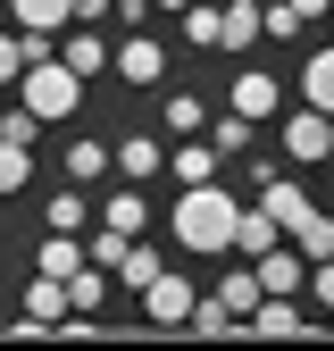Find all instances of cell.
Wrapping results in <instances>:
<instances>
[{"label":"cell","instance_id":"ba28073f","mask_svg":"<svg viewBox=\"0 0 334 351\" xmlns=\"http://www.w3.org/2000/svg\"><path fill=\"white\" fill-rule=\"evenodd\" d=\"M226 101H234V109H242L250 125H268V117L284 109V84H276V75H259V67H242V75H234V93H226Z\"/></svg>","mask_w":334,"mask_h":351},{"label":"cell","instance_id":"d4e9b609","mask_svg":"<svg viewBox=\"0 0 334 351\" xmlns=\"http://www.w3.org/2000/svg\"><path fill=\"white\" fill-rule=\"evenodd\" d=\"M209 125V101L201 93H167V134H201Z\"/></svg>","mask_w":334,"mask_h":351},{"label":"cell","instance_id":"277c9868","mask_svg":"<svg viewBox=\"0 0 334 351\" xmlns=\"http://www.w3.org/2000/svg\"><path fill=\"white\" fill-rule=\"evenodd\" d=\"M59 318H67V285L34 268V285H25V310H17L9 326H17V335H59Z\"/></svg>","mask_w":334,"mask_h":351},{"label":"cell","instance_id":"4dcf8cb0","mask_svg":"<svg viewBox=\"0 0 334 351\" xmlns=\"http://www.w3.org/2000/svg\"><path fill=\"white\" fill-rule=\"evenodd\" d=\"M151 9H159V17H176V9H184V0H151Z\"/></svg>","mask_w":334,"mask_h":351},{"label":"cell","instance_id":"1f68e13d","mask_svg":"<svg viewBox=\"0 0 334 351\" xmlns=\"http://www.w3.org/2000/svg\"><path fill=\"white\" fill-rule=\"evenodd\" d=\"M0 335H9V310H0Z\"/></svg>","mask_w":334,"mask_h":351},{"label":"cell","instance_id":"6da1fadb","mask_svg":"<svg viewBox=\"0 0 334 351\" xmlns=\"http://www.w3.org/2000/svg\"><path fill=\"white\" fill-rule=\"evenodd\" d=\"M167 234H176L184 251H226V234H234V193L209 176V184H184V201H176V217H167Z\"/></svg>","mask_w":334,"mask_h":351},{"label":"cell","instance_id":"9c48e42d","mask_svg":"<svg viewBox=\"0 0 334 351\" xmlns=\"http://www.w3.org/2000/svg\"><path fill=\"white\" fill-rule=\"evenodd\" d=\"M109 167L125 176V184H151V176L167 167V143H159V134H125V143L109 151Z\"/></svg>","mask_w":334,"mask_h":351},{"label":"cell","instance_id":"5b68a950","mask_svg":"<svg viewBox=\"0 0 334 351\" xmlns=\"http://www.w3.org/2000/svg\"><path fill=\"white\" fill-rule=\"evenodd\" d=\"M134 301H142V318H151V326H184V318H192V285H184L176 268H159Z\"/></svg>","mask_w":334,"mask_h":351},{"label":"cell","instance_id":"7402d4cb","mask_svg":"<svg viewBox=\"0 0 334 351\" xmlns=\"http://www.w3.org/2000/svg\"><path fill=\"white\" fill-rule=\"evenodd\" d=\"M34 268H42V276H75V268H84V243H75V234H51V243L34 251Z\"/></svg>","mask_w":334,"mask_h":351},{"label":"cell","instance_id":"7a4b0ae2","mask_svg":"<svg viewBox=\"0 0 334 351\" xmlns=\"http://www.w3.org/2000/svg\"><path fill=\"white\" fill-rule=\"evenodd\" d=\"M25 109H34L42 125L75 117V109H84V75H75V67H59V59H25Z\"/></svg>","mask_w":334,"mask_h":351},{"label":"cell","instance_id":"3957f363","mask_svg":"<svg viewBox=\"0 0 334 351\" xmlns=\"http://www.w3.org/2000/svg\"><path fill=\"white\" fill-rule=\"evenodd\" d=\"M284 159H301V167H326V159H334V117L301 101V109L284 117Z\"/></svg>","mask_w":334,"mask_h":351},{"label":"cell","instance_id":"e0dca14e","mask_svg":"<svg viewBox=\"0 0 334 351\" xmlns=\"http://www.w3.org/2000/svg\"><path fill=\"white\" fill-rule=\"evenodd\" d=\"M159 268H167V259H159V251H151L142 234H134V243H125V251H117V285H125V293H142V285H151Z\"/></svg>","mask_w":334,"mask_h":351},{"label":"cell","instance_id":"44dd1931","mask_svg":"<svg viewBox=\"0 0 334 351\" xmlns=\"http://www.w3.org/2000/svg\"><path fill=\"white\" fill-rule=\"evenodd\" d=\"M101 176H109V143H67V184H84V193H92Z\"/></svg>","mask_w":334,"mask_h":351},{"label":"cell","instance_id":"f546056e","mask_svg":"<svg viewBox=\"0 0 334 351\" xmlns=\"http://www.w3.org/2000/svg\"><path fill=\"white\" fill-rule=\"evenodd\" d=\"M326 9H334V0H292V17H301V25H309V17H326Z\"/></svg>","mask_w":334,"mask_h":351},{"label":"cell","instance_id":"ac0fdd59","mask_svg":"<svg viewBox=\"0 0 334 351\" xmlns=\"http://www.w3.org/2000/svg\"><path fill=\"white\" fill-rule=\"evenodd\" d=\"M201 134H209V143H218V159H242V151H250V134H259V125H250L242 109H226V117H209V125H201Z\"/></svg>","mask_w":334,"mask_h":351},{"label":"cell","instance_id":"d6a6232c","mask_svg":"<svg viewBox=\"0 0 334 351\" xmlns=\"http://www.w3.org/2000/svg\"><path fill=\"white\" fill-rule=\"evenodd\" d=\"M326 17H334V9H326Z\"/></svg>","mask_w":334,"mask_h":351},{"label":"cell","instance_id":"9a60e30c","mask_svg":"<svg viewBox=\"0 0 334 351\" xmlns=\"http://www.w3.org/2000/svg\"><path fill=\"white\" fill-rule=\"evenodd\" d=\"M9 17H17V34H51V42H59V25H75L67 0H9Z\"/></svg>","mask_w":334,"mask_h":351},{"label":"cell","instance_id":"d6986e66","mask_svg":"<svg viewBox=\"0 0 334 351\" xmlns=\"http://www.w3.org/2000/svg\"><path fill=\"white\" fill-rule=\"evenodd\" d=\"M101 226H109V234H142V226H151V201H142V193H109V201H101Z\"/></svg>","mask_w":334,"mask_h":351},{"label":"cell","instance_id":"ffe728a7","mask_svg":"<svg viewBox=\"0 0 334 351\" xmlns=\"http://www.w3.org/2000/svg\"><path fill=\"white\" fill-rule=\"evenodd\" d=\"M42 217H51V234H84V226H92V201H84V184H67V193H51Z\"/></svg>","mask_w":334,"mask_h":351},{"label":"cell","instance_id":"4316f807","mask_svg":"<svg viewBox=\"0 0 334 351\" xmlns=\"http://www.w3.org/2000/svg\"><path fill=\"white\" fill-rule=\"evenodd\" d=\"M25 75V34H0V84Z\"/></svg>","mask_w":334,"mask_h":351},{"label":"cell","instance_id":"83f0119b","mask_svg":"<svg viewBox=\"0 0 334 351\" xmlns=\"http://www.w3.org/2000/svg\"><path fill=\"white\" fill-rule=\"evenodd\" d=\"M34 134H42L34 109H9V117H0V143H34Z\"/></svg>","mask_w":334,"mask_h":351},{"label":"cell","instance_id":"8992f818","mask_svg":"<svg viewBox=\"0 0 334 351\" xmlns=\"http://www.w3.org/2000/svg\"><path fill=\"white\" fill-rule=\"evenodd\" d=\"M109 67H117L125 84H159V75H167V42H159V34H125L117 51H109Z\"/></svg>","mask_w":334,"mask_h":351},{"label":"cell","instance_id":"603a6c76","mask_svg":"<svg viewBox=\"0 0 334 351\" xmlns=\"http://www.w3.org/2000/svg\"><path fill=\"white\" fill-rule=\"evenodd\" d=\"M218 17H226V51H250V42H259V0H234Z\"/></svg>","mask_w":334,"mask_h":351},{"label":"cell","instance_id":"cb8c5ba5","mask_svg":"<svg viewBox=\"0 0 334 351\" xmlns=\"http://www.w3.org/2000/svg\"><path fill=\"white\" fill-rule=\"evenodd\" d=\"M34 184V143H0V193H25Z\"/></svg>","mask_w":334,"mask_h":351},{"label":"cell","instance_id":"5bb4252c","mask_svg":"<svg viewBox=\"0 0 334 351\" xmlns=\"http://www.w3.org/2000/svg\"><path fill=\"white\" fill-rule=\"evenodd\" d=\"M268 243H284V226L268 209H234V234H226V251H242V259H259Z\"/></svg>","mask_w":334,"mask_h":351},{"label":"cell","instance_id":"8fae6325","mask_svg":"<svg viewBox=\"0 0 334 351\" xmlns=\"http://www.w3.org/2000/svg\"><path fill=\"white\" fill-rule=\"evenodd\" d=\"M226 159H218V143H201V134H176V151H167V176L176 184H209Z\"/></svg>","mask_w":334,"mask_h":351},{"label":"cell","instance_id":"2e32d148","mask_svg":"<svg viewBox=\"0 0 334 351\" xmlns=\"http://www.w3.org/2000/svg\"><path fill=\"white\" fill-rule=\"evenodd\" d=\"M301 101L334 117V42H326V51H309V59H301Z\"/></svg>","mask_w":334,"mask_h":351},{"label":"cell","instance_id":"484cf974","mask_svg":"<svg viewBox=\"0 0 334 351\" xmlns=\"http://www.w3.org/2000/svg\"><path fill=\"white\" fill-rule=\"evenodd\" d=\"M218 301H226L234 318H250V301H259V276H250V259H242V268H234V276L218 285Z\"/></svg>","mask_w":334,"mask_h":351},{"label":"cell","instance_id":"30bf717a","mask_svg":"<svg viewBox=\"0 0 334 351\" xmlns=\"http://www.w3.org/2000/svg\"><path fill=\"white\" fill-rule=\"evenodd\" d=\"M51 59H59V67H75L84 84H92V75L109 67V42H101V34H75V25H59V42H51Z\"/></svg>","mask_w":334,"mask_h":351},{"label":"cell","instance_id":"f1b7e54d","mask_svg":"<svg viewBox=\"0 0 334 351\" xmlns=\"http://www.w3.org/2000/svg\"><path fill=\"white\" fill-rule=\"evenodd\" d=\"M125 243H134V234H109V226H101V234H92V259H101V268H117V251H125Z\"/></svg>","mask_w":334,"mask_h":351},{"label":"cell","instance_id":"7c38bea8","mask_svg":"<svg viewBox=\"0 0 334 351\" xmlns=\"http://www.w3.org/2000/svg\"><path fill=\"white\" fill-rule=\"evenodd\" d=\"M284 243L301 251V259H334V217H326V209L309 201V209H301V217H292V226H284Z\"/></svg>","mask_w":334,"mask_h":351},{"label":"cell","instance_id":"4fadbf2b","mask_svg":"<svg viewBox=\"0 0 334 351\" xmlns=\"http://www.w3.org/2000/svg\"><path fill=\"white\" fill-rule=\"evenodd\" d=\"M176 34L192 42V51H226V17L209 9V0H184V9H176Z\"/></svg>","mask_w":334,"mask_h":351},{"label":"cell","instance_id":"52a82bcc","mask_svg":"<svg viewBox=\"0 0 334 351\" xmlns=\"http://www.w3.org/2000/svg\"><path fill=\"white\" fill-rule=\"evenodd\" d=\"M250 276H259V293H301V276H309V259L292 251V243H268L259 259H250Z\"/></svg>","mask_w":334,"mask_h":351}]
</instances>
